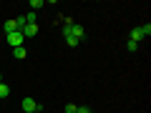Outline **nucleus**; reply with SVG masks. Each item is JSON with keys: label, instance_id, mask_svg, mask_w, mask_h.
<instances>
[{"label": "nucleus", "instance_id": "obj_14", "mask_svg": "<svg viewBox=\"0 0 151 113\" xmlns=\"http://www.w3.org/2000/svg\"><path fill=\"white\" fill-rule=\"evenodd\" d=\"M33 113H40V108H38V111H33Z\"/></svg>", "mask_w": 151, "mask_h": 113}, {"label": "nucleus", "instance_id": "obj_10", "mask_svg": "<svg viewBox=\"0 0 151 113\" xmlns=\"http://www.w3.org/2000/svg\"><path fill=\"white\" fill-rule=\"evenodd\" d=\"M126 48H129L131 53H136V50H139V43H134V40H129V43H126Z\"/></svg>", "mask_w": 151, "mask_h": 113}, {"label": "nucleus", "instance_id": "obj_2", "mask_svg": "<svg viewBox=\"0 0 151 113\" xmlns=\"http://www.w3.org/2000/svg\"><path fill=\"white\" fill-rule=\"evenodd\" d=\"M5 40H8V45H10V48H20V45H25V38H23L20 30H15V33H10V35H5Z\"/></svg>", "mask_w": 151, "mask_h": 113}, {"label": "nucleus", "instance_id": "obj_8", "mask_svg": "<svg viewBox=\"0 0 151 113\" xmlns=\"http://www.w3.org/2000/svg\"><path fill=\"white\" fill-rule=\"evenodd\" d=\"M8 96H10V88L5 83H0V98H8Z\"/></svg>", "mask_w": 151, "mask_h": 113}, {"label": "nucleus", "instance_id": "obj_11", "mask_svg": "<svg viewBox=\"0 0 151 113\" xmlns=\"http://www.w3.org/2000/svg\"><path fill=\"white\" fill-rule=\"evenodd\" d=\"M76 108H78L76 103H65V113H76Z\"/></svg>", "mask_w": 151, "mask_h": 113}, {"label": "nucleus", "instance_id": "obj_13", "mask_svg": "<svg viewBox=\"0 0 151 113\" xmlns=\"http://www.w3.org/2000/svg\"><path fill=\"white\" fill-rule=\"evenodd\" d=\"M0 83H3V73H0Z\"/></svg>", "mask_w": 151, "mask_h": 113}, {"label": "nucleus", "instance_id": "obj_6", "mask_svg": "<svg viewBox=\"0 0 151 113\" xmlns=\"http://www.w3.org/2000/svg\"><path fill=\"white\" fill-rule=\"evenodd\" d=\"M15 30H18L15 20H8V23H5V35H10V33H15Z\"/></svg>", "mask_w": 151, "mask_h": 113}, {"label": "nucleus", "instance_id": "obj_9", "mask_svg": "<svg viewBox=\"0 0 151 113\" xmlns=\"http://www.w3.org/2000/svg\"><path fill=\"white\" fill-rule=\"evenodd\" d=\"M38 8H43V0H30V10L35 13Z\"/></svg>", "mask_w": 151, "mask_h": 113}, {"label": "nucleus", "instance_id": "obj_12", "mask_svg": "<svg viewBox=\"0 0 151 113\" xmlns=\"http://www.w3.org/2000/svg\"><path fill=\"white\" fill-rule=\"evenodd\" d=\"M76 113H93V111L88 106H78V108H76Z\"/></svg>", "mask_w": 151, "mask_h": 113}, {"label": "nucleus", "instance_id": "obj_7", "mask_svg": "<svg viewBox=\"0 0 151 113\" xmlns=\"http://www.w3.org/2000/svg\"><path fill=\"white\" fill-rule=\"evenodd\" d=\"M63 38H65V43H68L70 48H76V45L81 43V40H78V38H73V35H63Z\"/></svg>", "mask_w": 151, "mask_h": 113}, {"label": "nucleus", "instance_id": "obj_3", "mask_svg": "<svg viewBox=\"0 0 151 113\" xmlns=\"http://www.w3.org/2000/svg\"><path fill=\"white\" fill-rule=\"evenodd\" d=\"M38 103L33 101V98H23V113H33V111H38Z\"/></svg>", "mask_w": 151, "mask_h": 113}, {"label": "nucleus", "instance_id": "obj_1", "mask_svg": "<svg viewBox=\"0 0 151 113\" xmlns=\"http://www.w3.org/2000/svg\"><path fill=\"white\" fill-rule=\"evenodd\" d=\"M149 35H151V25L134 28V30H131V40H134V43H141V40H146Z\"/></svg>", "mask_w": 151, "mask_h": 113}, {"label": "nucleus", "instance_id": "obj_4", "mask_svg": "<svg viewBox=\"0 0 151 113\" xmlns=\"http://www.w3.org/2000/svg\"><path fill=\"white\" fill-rule=\"evenodd\" d=\"M20 33H23V38H33V35H38V25H25Z\"/></svg>", "mask_w": 151, "mask_h": 113}, {"label": "nucleus", "instance_id": "obj_5", "mask_svg": "<svg viewBox=\"0 0 151 113\" xmlns=\"http://www.w3.org/2000/svg\"><path fill=\"white\" fill-rule=\"evenodd\" d=\"M13 55H15L18 60H25V55H28V50H25V45H20V48H13Z\"/></svg>", "mask_w": 151, "mask_h": 113}]
</instances>
